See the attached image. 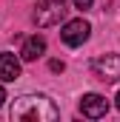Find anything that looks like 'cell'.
I'll return each mask as SVG.
<instances>
[{"label": "cell", "mask_w": 120, "mask_h": 122, "mask_svg": "<svg viewBox=\"0 0 120 122\" xmlns=\"http://www.w3.org/2000/svg\"><path fill=\"white\" fill-rule=\"evenodd\" d=\"M9 117L14 122H54L60 111L46 94H23L12 102Z\"/></svg>", "instance_id": "6da1fadb"}, {"label": "cell", "mask_w": 120, "mask_h": 122, "mask_svg": "<svg viewBox=\"0 0 120 122\" xmlns=\"http://www.w3.org/2000/svg\"><path fill=\"white\" fill-rule=\"evenodd\" d=\"M63 17H66V0H40L34 9V23L40 29L57 26Z\"/></svg>", "instance_id": "7a4b0ae2"}, {"label": "cell", "mask_w": 120, "mask_h": 122, "mask_svg": "<svg viewBox=\"0 0 120 122\" xmlns=\"http://www.w3.org/2000/svg\"><path fill=\"white\" fill-rule=\"evenodd\" d=\"M89 34H91V26L83 20V17H77V20H69V23L63 26L60 40H63L69 48H77V46H83V43L89 40Z\"/></svg>", "instance_id": "3957f363"}, {"label": "cell", "mask_w": 120, "mask_h": 122, "mask_svg": "<svg viewBox=\"0 0 120 122\" xmlns=\"http://www.w3.org/2000/svg\"><path fill=\"white\" fill-rule=\"evenodd\" d=\"M94 77L100 82H117L120 80V57L117 54H103L94 60Z\"/></svg>", "instance_id": "277c9868"}, {"label": "cell", "mask_w": 120, "mask_h": 122, "mask_svg": "<svg viewBox=\"0 0 120 122\" xmlns=\"http://www.w3.org/2000/svg\"><path fill=\"white\" fill-rule=\"evenodd\" d=\"M106 111H109V99L106 97H100V94H83L80 97V114L83 117L100 119V117H106Z\"/></svg>", "instance_id": "5b68a950"}, {"label": "cell", "mask_w": 120, "mask_h": 122, "mask_svg": "<svg viewBox=\"0 0 120 122\" xmlns=\"http://www.w3.org/2000/svg\"><path fill=\"white\" fill-rule=\"evenodd\" d=\"M17 77H20V60H17L12 51L0 54V80H3V82H14Z\"/></svg>", "instance_id": "8992f818"}, {"label": "cell", "mask_w": 120, "mask_h": 122, "mask_svg": "<svg viewBox=\"0 0 120 122\" xmlns=\"http://www.w3.org/2000/svg\"><path fill=\"white\" fill-rule=\"evenodd\" d=\"M43 54H46V40H43L40 34L29 37V40L23 43V48H20V60H26V62H34L37 57H43Z\"/></svg>", "instance_id": "52a82bcc"}, {"label": "cell", "mask_w": 120, "mask_h": 122, "mask_svg": "<svg viewBox=\"0 0 120 122\" xmlns=\"http://www.w3.org/2000/svg\"><path fill=\"white\" fill-rule=\"evenodd\" d=\"M49 68H52L54 74H63V71H66V65H63V60H52V62H49Z\"/></svg>", "instance_id": "ba28073f"}, {"label": "cell", "mask_w": 120, "mask_h": 122, "mask_svg": "<svg viewBox=\"0 0 120 122\" xmlns=\"http://www.w3.org/2000/svg\"><path fill=\"white\" fill-rule=\"evenodd\" d=\"M72 3H74V9L86 11V9H91V3H94V0H72Z\"/></svg>", "instance_id": "9c48e42d"}, {"label": "cell", "mask_w": 120, "mask_h": 122, "mask_svg": "<svg viewBox=\"0 0 120 122\" xmlns=\"http://www.w3.org/2000/svg\"><path fill=\"white\" fill-rule=\"evenodd\" d=\"M3 102H6V91H3V85H0V108H3Z\"/></svg>", "instance_id": "30bf717a"}, {"label": "cell", "mask_w": 120, "mask_h": 122, "mask_svg": "<svg viewBox=\"0 0 120 122\" xmlns=\"http://www.w3.org/2000/svg\"><path fill=\"white\" fill-rule=\"evenodd\" d=\"M114 105H117V111H120V94H117V99H114Z\"/></svg>", "instance_id": "8fae6325"}]
</instances>
